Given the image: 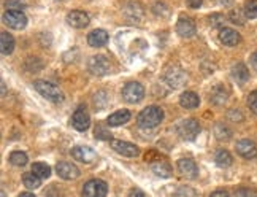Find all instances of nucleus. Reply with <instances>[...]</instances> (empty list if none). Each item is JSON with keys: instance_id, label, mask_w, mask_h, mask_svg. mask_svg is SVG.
Here are the masks:
<instances>
[{"instance_id": "obj_18", "label": "nucleus", "mask_w": 257, "mask_h": 197, "mask_svg": "<svg viewBox=\"0 0 257 197\" xmlns=\"http://www.w3.org/2000/svg\"><path fill=\"white\" fill-rule=\"evenodd\" d=\"M108 41V33L103 29H96L88 35V43L92 48H100Z\"/></svg>"}, {"instance_id": "obj_31", "label": "nucleus", "mask_w": 257, "mask_h": 197, "mask_svg": "<svg viewBox=\"0 0 257 197\" xmlns=\"http://www.w3.org/2000/svg\"><path fill=\"white\" fill-rule=\"evenodd\" d=\"M248 107L254 115H257V91H253V93L248 96Z\"/></svg>"}, {"instance_id": "obj_16", "label": "nucleus", "mask_w": 257, "mask_h": 197, "mask_svg": "<svg viewBox=\"0 0 257 197\" xmlns=\"http://www.w3.org/2000/svg\"><path fill=\"white\" fill-rule=\"evenodd\" d=\"M71 124H73V128L76 131H80V132H84V131H88L89 129V126H91V118L89 115L86 113L84 110H76L75 113H73V118H71Z\"/></svg>"}, {"instance_id": "obj_15", "label": "nucleus", "mask_w": 257, "mask_h": 197, "mask_svg": "<svg viewBox=\"0 0 257 197\" xmlns=\"http://www.w3.org/2000/svg\"><path fill=\"white\" fill-rule=\"evenodd\" d=\"M178 170H180V173L186 178H195L197 173H198L197 164L189 158H184V159L178 161Z\"/></svg>"}, {"instance_id": "obj_2", "label": "nucleus", "mask_w": 257, "mask_h": 197, "mask_svg": "<svg viewBox=\"0 0 257 197\" xmlns=\"http://www.w3.org/2000/svg\"><path fill=\"white\" fill-rule=\"evenodd\" d=\"M33 88H35V91H37L38 94H41L45 98H48V100L56 102V103L57 102H62L64 94H62V91L56 86V84L48 83V81H43V80H38V81L33 83Z\"/></svg>"}, {"instance_id": "obj_19", "label": "nucleus", "mask_w": 257, "mask_h": 197, "mask_svg": "<svg viewBox=\"0 0 257 197\" xmlns=\"http://www.w3.org/2000/svg\"><path fill=\"white\" fill-rule=\"evenodd\" d=\"M128 119H130V111L128 110H118L116 113H113V115L108 116V119H106V124L116 128V126H123V124L128 123Z\"/></svg>"}, {"instance_id": "obj_10", "label": "nucleus", "mask_w": 257, "mask_h": 197, "mask_svg": "<svg viewBox=\"0 0 257 197\" xmlns=\"http://www.w3.org/2000/svg\"><path fill=\"white\" fill-rule=\"evenodd\" d=\"M56 172L64 180H75L80 177V168L71 163H59L56 165Z\"/></svg>"}, {"instance_id": "obj_21", "label": "nucleus", "mask_w": 257, "mask_h": 197, "mask_svg": "<svg viewBox=\"0 0 257 197\" xmlns=\"http://www.w3.org/2000/svg\"><path fill=\"white\" fill-rule=\"evenodd\" d=\"M232 76L233 80L240 83V84H245L248 80H249V72L245 64H241V62H238V64H235L233 68H232Z\"/></svg>"}, {"instance_id": "obj_23", "label": "nucleus", "mask_w": 257, "mask_h": 197, "mask_svg": "<svg viewBox=\"0 0 257 197\" xmlns=\"http://www.w3.org/2000/svg\"><path fill=\"white\" fill-rule=\"evenodd\" d=\"M151 168L156 175H159V177H163V178L170 177V173H171V168L165 161H156V163L151 164Z\"/></svg>"}, {"instance_id": "obj_42", "label": "nucleus", "mask_w": 257, "mask_h": 197, "mask_svg": "<svg viewBox=\"0 0 257 197\" xmlns=\"http://www.w3.org/2000/svg\"><path fill=\"white\" fill-rule=\"evenodd\" d=\"M5 93H6V89H5V83L2 81V96H5Z\"/></svg>"}, {"instance_id": "obj_7", "label": "nucleus", "mask_w": 257, "mask_h": 197, "mask_svg": "<svg viewBox=\"0 0 257 197\" xmlns=\"http://www.w3.org/2000/svg\"><path fill=\"white\" fill-rule=\"evenodd\" d=\"M178 133L184 138V140H194L198 132H200V124L195 121V119H184V121H181L180 124H178Z\"/></svg>"}, {"instance_id": "obj_39", "label": "nucleus", "mask_w": 257, "mask_h": 197, "mask_svg": "<svg viewBox=\"0 0 257 197\" xmlns=\"http://www.w3.org/2000/svg\"><path fill=\"white\" fill-rule=\"evenodd\" d=\"M210 197H230L227 191H214Z\"/></svg>"}, {"instance_id": "obj_6", "label": "nucleus", "mask_w": 257, "mask_h": 197, "mask_svg": "<svg viewBox=\"0 0 257 197\" xmlns=\"http://www.w3.org/2000/svg\"><path fill=\"white\" fill-rule=\"evenodd\" d=\"M3 23L11 29L21 31L27 26V18L21 10H8L3 15Z\"/></svg>"}, {"instance_id": "obj_33", "label": "nucleus", "mask_w": 257, "mask_h": 197, "mask_svg": "<svg viewBox=\"0 0 257 197\" xmlns=\"http://www.w3.org/2000/svg\"><path fill=\"white\" fill-rule=\"evenodd\" d=\"M235 197H257V193L253 191V189L241 188L238 191H235Z\"/></svg>"}, {"instance_id": "obj_8", "label": "nucleus", "mask_w": 257, "mask_h": 197, "mask_svg": "<svg viewBox=\"0 0 257 197\" xmlns=\"http://www.w3.org/2000/svg\"><path fill=\"white\" fill-rule=\"evenodd\" d=\"M110 145L118 154H123L126 158H137L140 154V148L137 145L124 142V140H110Z\"/></svg>"}, {"instance_id": "obj_40", "label": "nucleus", "mask_w": 257, "mask_h": 197, "mask_svg": "<svg viewBox=\"0 0 257 197\" xmlns=\"http://www.w3.org/2000/svg\"><path fill=\"white\" fill-rule=\"evenodd\" d=\"M251 64H253L254 70H257V51L253 54V58H251Z\"/></svg>"}, {"instance_id": "obj_24", "label": "nucleus", "mask_w": 257, "mask_h": 197, "mask_svg": "<svg viewBox=\"0 0 257 197\" xmlns=\"http://www.w3.org/2000/svg\"><path fill=\"white\" fill-rule=\"evenodd\" d=\"M227 91L223 88V86H216L213 91H211V102L216 103V105H223L227 102Z\"/></svg>"}, {"instance_id": "obj_14", "label": "nucleus", "mask_w": 257, "mask_h": 197, "mask_svg": "<svg viewBox=\"0 0 257 197\" xmlns=\"http://www.w3.org/2000/svg\"><path fill=\"white\" fill-rule=\"evenodd\" d=\"M219 40L221 43H224L225 46H237L241 41V37L237 31L230 29V27H223V29L219 31Z\"/></svg>"}, {"instance_id": "obj_26", "label": "nucleus", "mask_w": 257, "mask_h": 197, "mask_svg": "<svg viewBox=\"0 0 257 197\" xmlns=\"http://www.w3.org/2000/svg\"><path fill=\"white\" fill-rule=\"evenodd\" d=\"M23 183H24V186H26L27 189H37V188H40V185H41V178L37 177V175H35L33 172L24 173Z\"/></svg>"}, {"instance_id": "obj_4", "label": "nucleus", "mask_w": 257, "mask_h": 197, "mask_svg": "<svg viewBox=\"0 0 257 197\" xmlns=\"http://www.w3.org/2000/svg\"><path fill=\"white\" fill-rule=\"evenodd\" d=\"M108 193V186L103 180H89L83 186V197H105Z\"/></svg>"}, {"instance_id": "obj_30", "label": "nucleus", "mask_w": 257, "mask_h": 197, "mask_svg": "<svg viewBox=\"0 0 257 197\" xmlns=\"http://www.w3.org/2000/svg\"><path fill=\"white\" fill-rule=\"evenodd\" d=\"M243 13H245V18H257V0H248L245 6H243Z\"/></svg>"}, {"instance_id": "obj_17", "label": "nucleus", "mask_w": 257, "mask_h": 197, "mask_svg": "<svg viewBox=\"0 0 257 197\" xmlns=\"http://www.w3.org/2000/svg\"><path fill=\"white\" fill-rule=\"evenodd\" d=\"M237 153L245 159H254L257 156V146L251 140H240L237 143Z\"/></svg>"}, {"instance_id": "obj_27", "label": "nucleus", "mask_w": 257, "mask_h": 197, "mask_svg": "<svg viewBox=\"0 0 257 197\" xmlns=\"http://www.w3.org/2000/svg\"><path fill=\"white\" fill-rule=\"evenodd\" d=\"M32 172L40 178H48L49 175H51V167L43 164V163H35L32 165Z\"/></svg>"}, {"instance_id": "obj_32", "label": "nucleus", "mask_w": 257, "mask_h": 197, "mask_svg": "<svg viewBox=\"0 0 257 197\" xmlns=\"http://www.w3.org/2000/svg\"><path fill=\"white\" fill-rule=\"evenodd\" d=\"M230 21H232L233 24H240V26L245 24V18H243V15H241L240 10H232V13H230Z\"/></svg>"}, {"instance_id": "obj_34", "label": "nucleus", "mask_w": 257, "mask_h": 197, "mask_svg": "<svg viewBox=\"0 0 257 197\" xmlns=\"http://www.w3.org/2000/svg\"><path fill=\"white\" fill-rule=\"evenodd\" d=\"M110 135H111V133L108 131H105L102 126H97V128H96V137L97 138L105 140V138H110Z\"/></svg>"}, {"instance_id": "obj_20", "label": "nucleus", "mask_w": 257, "mask_h": 197, "mask_svg": "<svg viewBox=\"0 0 257 197\" xmlns=\"http://www.w3.org/2000/svg\"><path fill=\"white\" fill-rule=\"evenodd\" d=\"M198 103H200V98L195 93H192V91H186L180 97V105L183 108H188V110L197 108Z\"/></svg>"}, {"instance_id": "obj_29", "label": "nucleus", "mask_w": 257, "mask_h": 197, "mask_svg": "<svg viewBox=\"0 0 257 197\" xmlns=\"http://www.w3.org/2000/svg\"><path fill=\"white\" fill-rule=\"evenodd\" d=\"M214 135H216L218 140H228V138H230V135H232V132H230V129H228L225 124L219 123V124L214 126Z\"/></svg>"}, {"instance_id": "obj_37", "label": "nucleus", "mask_w": 257, "mask_h": 197, "mask_svg": "<svg viewBox=\"0 0 257 197\" xmlns=\"http://www.w3.org/2000/svg\"><path fill=\"white\" fill-rule=\"evenodd\" d=\"M5 5H6V8H16V10L18 8H23V6H24L23 3L16 2V0H8V2H6Z\"/></svg>"}, {"instance_id": "obj_36", "label": "nucleus", "mask_w": 257, "mask_h": 197, "mask_svg": "<svg viewBox=\"0 0 257 197\" xmlns=\"http://www.w3.org/2000/svg\"><path fill=\"white\" fill-rule=\"evenodd\" d=\"M186 3H188L189 8H200L203 3V0H186Z\"/></svg>"}, {"instance_id": "obj_38", "label": "nucleus", "mask_w": 257, "mask_h": 197, "mask_svg": "<svg viewBox=\"0 0 257 197\" xmlns=\"http://www.w3.org/2000/svg\"><path fill=\"white\" fill-rule=\"evenodd\" d=\"M128 197H146V196H145V193L141 191V189H132L130 196H128Z\"/></svg>"}, {"instance_id": "obj_13", "label": "nucleus", "mask_w": 257, "mask_h": 197, "mask_svg": "<svg viewBox=\"0 0 257 197\" xmlns=\"http://www.w3.org/2000/svg\"><path fill=\"white\" fill-rule=\"evenodd\" d=\"M165 81L170 84L171 88H180L184 84L186 81V75L181 68H178V67H171L168 68L167 72H165Z\"/></svg>"}, {"instance_id": "obj_25", "label": "nucleus", "mask_w": 257, "mask_h": 197, "mask_svg": "<svg viewBox=\"0 0 257 197\" xmlns=\"http://www.w3.org/2000/svg\"><path fill=\"white\" fill-rule=\"evenodd\" d=\"M214 161H216V164L219 167H228L232 165V154L228 153L227 150H221L216 153V156H214Z\"/></svg>"}, {"instance_id": "obj_3", "label": "nucleus", "mask_w": 257, "mask_h": 197, "mask_svg": "<svg viewBox=\"0 0 257 197\" xmlns=\"http://www.w3.org/2000/svg\"><path fill=\"white\" fill-rule=\"evenodd\" d=\"M145 97V88L137 81L127 83L123 88V98L128 103H138Z\"/></svg>"}, {"instance_id": "obj_12", "label": "nucleus", "mask_w": 257, "mask_h": 197, "mask_svg": "<svg viewBox=\"0 0 257 197\" xmlns=\"http://www.w3.org/2000/svg\"><path fill=\"white\" fill-rule=\"evenodd\" d=\"M67 23L75 29H83L89 24V15L80 10H73L67 15Z\"/></svg>"}, {"instance_id": "obj_43", "label": "nucleus", "mask_w": 257, "mask_h": 197, "mask_svg": "<svg viewBox=\"0 0 257 197\" xmlns=\"http://www.w3.org/2000/svg\"><path fill=\"white\" fill-rule=\"evenodd\" d=\"M0 197H6V196H5V193H3V191H2V193H0Z\"/></svg>"}, {"instance_id": "obj_22", "label": "nucleus", "mask_w": 257, "mask_h": 197, "mask_svg": "<svg viewBox=\"0 0 257 197\" xmlns=\"http://www.w3.org/2000/svg\"><path fill=\"white\" fill-rule=\"evenodd\" d=\"M0 49H2V54L8 56L13 53L14 49V38L8 32H2L0 33Z\"/></svg>"}, {"instance_id": "obj_11", "label": "nucleus", "mask_w": 257, "mask_h": 197, "mask_svg": "<svg viewBox=\"0 0 257 197\" xmlns=\"http://www.w3.org/2000/svg\"><path fill=\"white\" fill-rule=\"evenodd\" d=\"M176 32L180 33V37L183 38H191L195 35V23L191 18H184L181 16L178 19L176 24Z\"/></svg>"}, {"instance_id": "obj_5", "label": "nucleus", "mask_w": 257, "mask_h": 197, "mask_svg": "<svg viewBox=\"0 0 257 197\" xmlns=\"http://www.w3.org/2000/svg\"><path fill=\"white\" fill-rule=\"evenodd\" d=\"M88 67L91 70V73L97 75V76L108 75L111 72V64L105 56H92V58L89 59Z\"/></svg>"}, {"instance_id": "obj_28", "label": "nucleus", "mask_w": 257, "mask_h": 197, "mask_svg": "<svg viewBox=\"0 0 257 197\" xmlns=\"http://www.w3.org/2000/svg\"><path fill=\"white\" fill-rule=\"evenodd\" d=\"M10 163L16 167H24L27 164V154L23 151H13L10 154Z\"/></svg>"}, {"instance_id": "obj_35", "label": "nucleus", "mask_w": 257, "mask_h": 197, "mask_svg": "<svg viewBox=\"0 0 257 197\" xmlns=\"http://www.w3.org/2000/svg\"><path fill=\"white\" fill-rule=\"evenodd\" d=\"M210 24L211 26H223L224 24V16L223 15H211L210 16Z\"/></svg>"}, {"instance_id": "obj_41", "label": "nucleus", "mask_w": 257, "mask_h": 197, "mask_svg": "<svg viewBox=\"0 0 257 197\" xmlns=\"http://www.w3.org/2000/svg\"><path fill=\"white\" fill-rule=\"evenodd\" d=\"M19 197H35L33 194H31V193H23Z\"/></svg>"}, {"instance_id": "obj_9", "label": "nucleus", "mask_w": 257, "mask_h": 197, "mask_svg": "<svg viewBox=\"0 0 257 197\" xmlns=\"http://www.w3.org/2000/svg\"><path fill=\"white\" fill-rule=\"evenodd\" d=\"M71 156H73L75 161H80L83 164H91L96 161L97 153L89 146H75L71 150Z\"/></svg>"}, {"instance_id": "obj_1", "label": "nucleus", "mask_w": 257, "mask_h": 197, "mask_svg": "<svg viewBox=\"0 0 257 197\" xmlns=\"http://www.w3.org/2000/svg\"><path fill=\"white\" fill-rule=\"evenodd\" d=\"M162 119H163V110L161 107L151 105V107H146L145 110L140 111L137 123L143 129H153L162 123Z\"/></svg>"}]
</instances>
